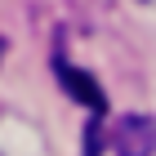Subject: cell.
Listing matches in <instances>:
<instances>
[{"mask_svg": "<svg viewBox=\"0 0 156 156\" xmlns=\"http://www.w3.org/2000/svg\"><path fill=\"white\" fill-rule=\"evenodd\" d=\"M116 156H152L156 152V120L152 116H125L112 134Z\"/></svg>", "mask_w": 156, "mask_h": 156, "instance_id": "cell-1", "label": "cell"}, {"mask_svg": "<svg viewBox=\"0 0 156 156\" xmlns=\"http://www.w3.org/2000/svg\"><path fill=\"white\" fill-rule=\"evenodd\" d=\"M54 67H58V80H62V89H67V94L76 98V103H85V107L94 112V120L103 116V112H107V94H103V89H98L94 85V76L89 72H80V67H72V62H54Z\"/></svg>", "mask_w": 156, "mask_h": 156, "instance_id": "cell-2", "label": "cell"}, {"mask_svg": "<svg viewBox=\"0 0 156 156\" xmlns=\"http://www.w3.org/2000/svg\"><path fill=\"white\" fill-rule=\"evenodd\" d=\"M0 58H5V36H0Z\"/></svg>", "mask_w": 156, "mask_h": 156, "instance_id": "cell-3", "label": "cell"}]
</instances>
